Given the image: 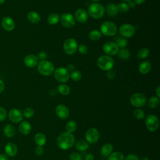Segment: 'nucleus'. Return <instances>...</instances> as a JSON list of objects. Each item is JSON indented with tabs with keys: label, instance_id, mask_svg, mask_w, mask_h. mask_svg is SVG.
Instances as JSON below:
<instances>
[{
	"label": "nucleus",
	"instance_id": "obj_20",
	"mask_svg": "<svg viewBox=\"0 0 160 160\" xmlns=\"http://www.w3.org/2000/svg\"><path fill=\"white\" fill-rule=\"evenodd\" d=\"M31 125L27 121H22L19 126V131L23 135H27L31 131Z\"/></svg>",
	"mask_w": 160,
	"mask_h": 160
},
{
	"label": "nucleus",
	"instance_id": "obj_38",
	"mask_svg": "<svg viewBox=\"0 0 160 160\" xmlns=\"http://www.w3.org/2000/svg\"><path fill=\"white\" fill-rule=\"evenodd\" d=\"M133 116L136 119L141 120L144 118L145 114L142 109L138 108L133 111Z\"/></svg>",
	"mask_w": 160,
	"mask_h": 160
},
{
	"label": "nucleus",
	"instance_id": "obj_24",
	"mask_svg": "<svg viewBox=\"0 0 160 160\" xmlns=\"http://www.w3.org/2000/svg\"><path fill=\"white\" fill-rule=\"evenodd\" d=\"M34 141L38 146H42L46 142V137L43 133L38 132L34 136Z\"/></svg>",
	"mask_w": 160,
	"mask_h": 160
},
{
	"label": "nucleus",
	"instance_id": "obj_2",
	"mask_svg": "<svg viewBox=\"0 0 160 160\" xmlns=\"http://www.w3.org/2000/svg\"><path fill=\"white\" fill-rule=\"evenodd\" d=\"M104 7L99 3H92L88 8V14L93 19H98L101 18L104 16Z\"/></svg>",
	"mask_w": 160,
	"mask_h": 160
},
{
	"label": "nucleus",
	"instance_id": "obj_31",
	"mask_svg": "<svg viewBox=\"0 0 160 160\" xmlns=\"http://www.w3.org/2000/svg\"><path fill=\"white\" fill-rule=\"evenodd\" d=\"M57 91L62 95H68L70 92V88L68 85L65 84H61L58 86Z\"/></svg>",
	"mask_w": 160,
	"mask_h": 160
},
{
	"label": "nucleus",
	"instance_id": "obj_4",
	"mask_svg": "<svg viewBox=\"0 0 160 160\" xmlns=\"http://www.w3.org/2000/svg\"><path fill=\"white\" fill-rule=\"evenodd\" d=\"M101 33L107 36H114L118 31L116 25L111 21H105L100 26Z\"/></svg>",
	"mask_w": 160,
	"mask_h": 160
},
{
	"label": "nucleus",
	"instance_id": "obj_57",
	"mask_svg": "<svg viewBox=\"0 0 160 160\" xmlns=\"http://www.w3.org/2000/svg\"><path fill=\"white\" fill-rule=\"evenodd\" d=\"M6 0H0V4H3L4 2H5Z\"/></svg>",
	"mask_w": 160,
	"mask_h": 160
},
{
	"label": "nucleus",
	"instance_id": "obj_3",
	"mask_svg": "<svg viewBox=\"0 0 160 160\" xmlns=\"http://www.w3.org/2000/svg\"><path fill=\"white\" fill-rule=\"evenodd\" d=\"M98 66L103 71L111 70L114 67V61L112 58L107 55H103L100 56L97 61Z\"/></svg>",
	"mask_w": 160,
	"mask_h": 160
},
{
	"label": "nucleus",
	"instance_id": "obj_59",
	"mask_svg": "<svg viewBox=\"0 0 160 160\" xmlns=\"http://www.w3.org/2000/svg\"><path fill=\"white\" fill-rule=\"evenodd\" d=\"M92 1H94V2H98V1H99V0H92Z\"/></svg>",
	"mask_w": 160,
	"mask_h": 160
},
{
	"label": "nucleus",
	"instance_id": "obj_58",
	"mask_svg": "<svg viewBox=\"0 0 160 160\" xmlns=\"http://www.w3.org/2000/svg\"><path fill=\"white\" fill-rule=\"evenodd\" d=\"M122 1H125V2H129V1H132V0H122Z\"/></svg>",
	"mask_w": 160,
	"mask_h": 160
},
{
	"label": "nucleus",
	"instance_id": "obj_53",
	"mask_svg": "<svg viewBox=\"0 0 160 160\" xmlns=\"http://www.w3.org/2000/svg\"><path fill=\"white\" fill-rule=\"evenodd\" d=\"M156 94L158 98L160 97V86H158L156 89Z\"/></svg>",
	"mask_w": 160,
	"mask_h": 160
},
{
	"label": "nucleus",
	"instance_id": "obj_32",
	"mask_svg": "<svg viewBox=\"0 0 160 160\" xmlns=\"http://www.w3.org/2000/svg\"><path fill=\"white\" fill-rule=\"evenodd\" d=\"M159 104V99L157 96H152L148 100V104L149 108H155Z\"/></svg>",
	"mask_w": 160,
	"mask_h": 160
},
{
	"label": "nucleus",
	"instance_id": "obj_44",
	"mask_svg": "<svg viewBox=\"0 0 160 160\" xmlns=\"http://www.w3.org/2000/svg\"><path fill=\"white\" fill-rule=\"evenodd\" d=\"M38 58L42 60V61H44V60H46V59L48 57V54H46V52H44V51H42V52H40L38 54Z\"/></svg>",
	"mask_w": 160,
	"mask_h": 160
},
{
	"label": "nucleus",
	"instance_id": "obj_25",
	"mask_svg": "<svg viewBox=\"0 0 160 160\" xmlns=\"http://www.w3.org/2000/svg\"><path fill=\"white\" fill-rule=\"evenodd\" d=\"M106 11L108 14L111 16H114L118 13L117 6L113 3H110L108 4L106 8Z\"/></svg>",
	"mask_w": 160,
	"mask_h": 160
},
{
	"label": "nucleus",
	"instance_id": "obj_36",
	"mask_svg": "<svg viewBox=\"0 0 160 160\" xmlns=\"http://www.w3.org/2000/svg\"><path fill=\"white\" fill-rule=\"evenodd\" d=\"M117 6V9L118 12H121V13H125L128 11L129 9V7L128 4L126 2H120L118 4Z\"/></svg>",
	"mask_w": 160,
	"mask_h": 160
},
{
	"label": "nucleus",
	"instance_id": "obj_9",
	"mask_svg": "<svg viewBox=\"0 0 160 160\" xmlns=\"http://www.w3.org/2000/svg\"><path fill=\"white\" fill-rule=\"evenodd\" d=\"M78 49V44L74 39L70 38L66 39L63 44L64 51L69 54L72 55L74 54Z\"/></svg>",
	"mask_w": 160,
	"mask_h": 160
},
{
	"label": "nucleus",
	"instance_id": "obj_15",
	"mask_svg": "<svg viewBox=\"0 0 160 160\" xmlns=\"http://www.w3.org/2000/svg\"><path fill=\"white\" fill-rule=\"evenodd\" d=\"M55 112L57 116L61 119H65L68 118L69 115V109L63 104L58 105L56 108Z\"/></svg>",
	"mask_w": 160,
	"mask_h": 160
},
{
	"label": "nucleus",
	"instance_id": "obj_7",
	"mask_svg": "<svg viewBox=\"0 0 160 160\" xmlns=\"http://www.w3.org/2000/svg\"><path fill=\"white\" fill-rule=\"evenodd\" d=\"M145 124L147 129L149 131L154 132L159 128V121L156 116L154 114H149L146 118Z\"/></svg>",
	"mask_w": 160,
	"mask_h": 160
},
{
	"label": "nucleus",
	"instance_id": "obj_6",
	"mask_svg": "<svg viewBox=\"0 0 160 160\" xmlns=\"http://www.w3.org/2000/svg\"><path fill=\"white\" fill-rule=\"evenodd\" d=\"M54 77L58 82L64 83L69 80L70 74L67 69L63 67H59L54 71Z\"/></svg>",
	"mask_w": 160,
	"mask_h": 160
},
{
	"label": "nucleus",
	"instance_id": "obj_14",
	"mask_svg": "<svg viewBox=\"0 0 160 160\" xmlns=\"http://www.w3.org/2000/svg\"><path fill=\"white\" fill-rule=\"evenodd\" d=\"M9 119L14 123H18L21 122L23 119L22 112L18 109L13 108L11 109L8 112Z\"/></svg>",
	"mask_w": 160,
	"mask_h": 160
},
{
	"label": "nucleus",
	"instance_id": "obj_5",
	"mask_svg": "<svg viewBox=\"0 0 160 160\" xmlns=\"http://www.w3.org/2000/svg\"><path fill=\"white\" fill-rule=\"evenodd\" d=\"M38 70L41 74L48 76L54 72V67L51 62L44 60L38 63Z\"/></svg>",
	"mask_w": 160,
	"mask_h": 160
},
{
	"label": "nucleus",
	"instance_id": "obj_50",
	"mask_svg": "<svg viewBox=\"0 0 160 160\" xmlns=\"http://www.w3.org/2000/svg\"><path fill=\"white\" fill-rule=\"evenodd\" d=\"M4 89V82L0 79V93L2 92Z\"/></svg>",
	"mask_w": 160,
	"mask_h": 160
},
{
	"label": "nucleus",
	"instance_id": "obj_1",
	"mask_svg": "<svg viewBox=\"0 0 160 160\" xmlns=\"http://www.w3.org/2000/svg\"><path fill=\"white\" fill-rule=\"evenodd\" d=\"M75 142L74 136L70 132H64L61 133L57 139V144L62 149L71 148Z\"/></svg>",
	"mask_w": 160,
	"mask_h": 160
},
{
	"label": "nucleus",
	"instance_id": "obj_17",
	"mask_svg": "<svg viewBox=\"0 0 160 160\" xmlns=\"http://www.w3.org/2000/svg\"><path fill=\"white\" fill-rule=\"evenodd\" d=\"M1 25H2V27L6 31H11L13 30L15 27L14 20L9 16H6L2 18L1 21Z\"/></svg>",
	"mask_w": 160,
	"mask_h": 160
},
{
	"label": "nucleus",
	"instance_id": "obj_46",
	"mask_svg": "<svg viewBox=\"0 0 160 160\" xmlns=\"http://www.w3.org/2000/svg\"><path fill=\"white\" fill-rule=\"evenodd\" d=\"M125 160H139V159L136 155L133 154H129L126 156Z\"/></svg>",
	"mask_w": 160,
	"mask_h": 160
},
{
	"label": "nucleus",
	"instance_id": "obj_37",
	"mask_svg": "<svg viewBox=\"0 0 160 160\" xmlns=\"http://www.w3.org/2000/svg\"><path fill=\"white\" fill-rule=\"evenodd\" d=\"M101 36V33L98 30H92L89 34V38L92 41H97L100 39Z\"/></svg>",
	"mask_w": 160,
	"mask_h": 160
},
{
	"label": "nucleus",
	"instance_id": "obj_13",
	"mask_svg": "<svg viewBox=\"0 0 160 160\" xmlns=\"http://www.w3.org/2000/svg\"><path fill=\"white\" fill-rule=\"evenodd\" d=\"M102 50L107 56H114L119 51V48L114 42H107L102 46Z\"/></svg>",
	"mask_w": 160,
	"mask_h": 160
},
{
	"label": "nucleus",
	"instance_id": "obj_19",
	"mask_svg": "<svg viewBox=\"0 0 160 160\" xmlns=\"http://www.w3.org/2000/svg\"><path fill=\"white\" fill-rule=\"evenodd\" d=\"M24 62L26 66L29 68H33L37 65L38 62V58L35 55L29 54L25 57Z\"/></svg>",
	"mask_w": 160,
	"mask_h": 160
},
{
	"label": "nucleus",
	"instance_id": "obj_12",
	"mask_svg": "<svg viewBox=\"0 0 160 160\" xmlns=\"http://www.w3.org/2000/svg\"><path fill=\"white\" fill-rule=\"evenodd\" d=\"M85 138L88 142L90 144H94L99 138V132L96 128H90L86 131Z\"/></svg>",
	"mask_w": 160,
	"mask_h": 160
},
{
	"label": "nucleus",
	"instance_id": "obj_40",
	"mask_svg": "<svg viewBox=\"0 0 160 160\" xmlns=\"http://www.w3.org/2000/svg\"><path fill=\"white\" fill-rule=\"evenodd\" d=\"M34 110L31 108H26L23 112H22V115L24 117H25L26 118H31L34 116Z\"/></svg>",
	"mask_w": 160,
	"mask_h": 160
},
{
	"label": "nucleus",
	"instance_id": "obj_27",
	"mask_svg": "<svg viewBox=\"0 0 160 160\" xmlns=\"http://www.w3.org/2000/svg\"><path fill=\"white\" fill-rule=\"evenodd\" d=\"M75 147L79 151H84L88 149L89 144L86 141L84 140H79L76 142Z\"/></svg>",
	"mask_w": 160,
	"mask_h": 160
},
{
	"label": "nucleus",
	"instance_id": "obj_18",
	"mask_svg": "<svg viewBox=\"0 0 160 160\" xmlns=\"http://www.w3.org/2000/svg\"><path fill=\"white\" fill-rule=\"evenodd\" d=\"M75 18L78 22L84 23L88 21V12L83 9H78L75 12Z\"/></svg>",
	"mask_w": 160,
	"mask_h": 160
},
{
	"label": "nucleus",
	"instance_id": "obj_16",
	"mask_svg": "<svg viewBox=\"0 0 160 160\" xmlns=\"http://www.w3.org/2000/svg\"><path fill=\"white\" fill-rule=\"evenodd\" d=\"M18 147L12 142H8L4 146V152L9 157H14L18 154Z\"/></svg>",
	"mask_w": 160,
	"mask_h": 160
},
{
	"label": "nucleus",
	"instance_id": "obj_21",
	"mask_svg": "<svg viewBox=\"0 0 160 160\" xmlns=\"http://www.w3.org/2000/svg\"><path fill=\"white\" fill-rule=\"evenodd\" d=\"M3 133L6 138H12L15 135L16 129L12 124H6L3 128Z\"/></svg>",
	"mask_w": 160,
	"mask_h": 160
},
{
	"label": "nucleus",
	"instance_id": "obj_22",
	"mask_svg": "<svg viewBox=\"0 0 160 160\" xmlns=\"http://www.w3.org/2000/svg\"><path fill=\"white\" fill-rule=\"evenodd\" d=\"M151 69V64L149 61L142 62L139 66V71L142 74H148Z\"/></svg>",
	"mask_w": 160,
	"mask_h": 160
},
{
	"label": "nucleus",
	"instance_id": "obj_10",
	"mask_svg": "<svg viewBox=\"0 0 160 160\" xmlns=\"http://www.w3.org/2000/svg\"><path fill=\"white\" fill-rule=\"evenodd\" d=\"M119 31L122 37L128 38L135 34V28L130 24H124L120 26Z\"/></svg>",
	"mask_w": 160,
	"mask_h": 160
},
{
	"label": "nucleus",
	"instance_id": "obj_8",
	"mask_svg": "<svg viewBox=\"0 0 160 160\" xmlns=\"http://www.w3.org/2000/svg\"><path fill=\"white\" fill-rule=\"evenodd\" d=\"M130 102L133 106L141 108L146 104V98L145 95L142 93H134L130 97Z\"/></svg>",
	"mask_w": 160,
	"mask_h": 160
},
{
	"label": "nucleus",
	"instance_id": "obj_28",
	"mask_svg": "<svg viewBox=\"0 0 160 160\" xmlns=\"http://www.w3.org/2000/svg\"><path fill=\"white\" fill-rule=\"evenodd\" d=\"M115 43L118 46V48H124L126 47L128 44V41L125 38H123L122 36H116V38H114Z\"/></svg>",
	"mask_w": 160,
	"mask_h": 160
},
{
	"label": "nucleus",
	"instance_id": "obj_55",
	"mask_svg": "<svg viewBox=\"0 0 160 160\" xmlns=\"http://www.w3.org/2000/svg\"><path fill=\"white\" fill-rule=\"evenodd\" d=\"M128 4L129 8H133L135 6V5H136V4L134 3V1H129V4Z\"/></svg>",
	"mask_w": 160,
	"mask_h": 160
},
{
	"label": "nucleus",
	"instance_id": "obj_49",
	"mask_svg": "<svg viewBox=\"0 0 160 160\" xmlns=\"http://www.w3.org/2000/svg\"><path fill=\"white\" fill-rule=\"evenodd\" d=\"M94 156L92 154H88L85 157V160H94Z\"/></svg>",
	"mask_w": 160,
	"mask_h": 160
},
{
	"label": "nucleus",
	"instance_id": "obj_33",
	"mask_svg": "<svg viewBox=\"0 0 160 160\" xmlns=\"http://www.w3.org/2000/svg\"><path fill=\"white\" fill-rule=\"evenodd\" d=\"M108 160H124V157L121 152L116 151L108 156Z\"/></svg>",
	"mask_w": 160,
	"mask_h": 160
},
{
	"label": "nucleus",
	"instance_id": "obj_48",
	"mask_svg": "<svg viewBox=\"0 0 160 160\" xmlns=\"http://www.w3.org/2000/svg\"><path fill=\"white\" fill-rule=\"evenodd\" d=\"M0 160H9L8 156L5 154L0 153Z\"/></svg>",
	"mask_w": 160,
	"mask_h": 160
},
{
	"label": "nucleus",
	"instance_id": "obj_35",
	"mask_svg": "<svg viewBox=\"0 0 160 160\" xmlns=\"http://www.w3.org/2000/svg\"><path fill=\"white\" fill-rule=\"evenodd\" d=\"M76 127H77V125H76V123L75 121H69L67 122V124L65 126V128H66L67 132L72 133V132L76 131Z\"/></svg>",
	"mask_w": 160,
	"mask_h": 160
},
{
	"label": "nucleus",
	"instance_id": "obj_39",
	"mask_svg": "<svg viewBox=\"0 0 160 160\" xmlns=\"http://www.w3.org/2000/svg\"><path fill=\"white\" fill-rule=\"evenodd\" d=\"M70 77L73 81H78L81 79L82 74L79 71L75 70V71H73L71 72V73L70 74Z\"/></svg>",
	"mask_w": 160,
	"mask_h": 160
},
{
	"label": "nucleus",
	"instance_id": "obj_23",
	"mask_svg": "<svg viewBox=\"0 0 160 160\" xmlns=\"http://www.w3.org/2000/svg\"><path fill=\"white\" fill-rule=\"evenodd\" d=\"M27 18L29 21L32 24L38 23L41 20L40 15L35 11L29 12L27 15Z\"/></svg>",
	"mask_w": 160,
	"mask_h": 160
},
{
	"label": "nucleus",
	"instance_id": "obj_43",
	"mask_svg": "<svg viewBox=\"0 0 160 160\" xmlns=\"http://www.w3.org/2000/svg\"><path fill=\"white\" fill-rule=\"evenodd\" d=\"M78 49L79 53L81 54H86L88 51V47L84 44H80L79 46H78Z\"/></svg>",
	"mask_w": 160,
	"mask_h": 160
},
{
	"label": "nucleus",
	"instance_id": "obj_29",
	"mask_svg": "<svg viewBox=\"0 0 160 160\" xmlns=\"http://www.w3.org/2000/svg\"><path fill=\"white\" fill-rule=\"evenodd\" d=\"M60 20L59 16L56 13H52L48 16L47 21L51 25L56 24Z\"/></svg>",
	"mask_w": 160,
	"mask_h": 160
},
{
	"label": "nucleus",
	"instance_id": "obj_52",
	"mask_svg": "<svg viewBox=\"0 0 160 160\" xmlns=\"http://www.w3.org/2000/svg\"><path fill=\"white\" fill-rule=\"evenodd\" d=\"M67 69H68V71H73L74 69V66L73 64H69L68 66Z\"/></svg>",
	"mask_w": 160,
	"mask_h": 160
},
{
	"label": "nucleus",
	"instance_id": "obj_54",
	"mask_svg": "<svg viewBox=\"0 0 160 160\" xmlns=\"http://www.w3.org/2000/svg\"><path fill=\"white\" fill-rule=\"evenodd\" d=\"M146 0H134V2L136 4H142Z\"/></svg>",
	"mask_w": 160,
	"mask_h": 160
},
{
	"label": "nucleus",
	"instance_id": "obj_42",
	"mask_svg": "<svg viewBox=\"0 0 160 160\" xmlns=\"http://www.w3.org/2000/svg\"><path fill=\"white\" fill-rule=\"evenodd\" d=\"M70 160H82L81 155L76 152H72L69 156Z\"/></svg>",
	"mask_w": 160,
	"mask_h": 160
},
{
	"label": "nucleus",
	"instance_id": "obj_45",
	"mask_svg": "<svg viewBox=\"0 0 160 160\" xmlns=\"http://www.w3.org/2000/svg\"><path fill=\"white\" fill-rule=\"evenodd\" d=\"M35 153L37 156H41L43 153V148L41 146H38L35 148Z\"/></svg>",
	"mask_w": 160,
	"mask_h": 160
},
{
	"label": "nucleus",
	"instance_id": "obj_56",
	"mask_svg": "<svg viewBox=\"0 0 160 160\" xmlns=\"http://www.w3.org/2000/svg\"><path fill=\"white\" fill-rule=\"evenodd\" d=\"M140 160H149V159H148L147 157L144 156V157H142Z\"/></svg>",
	"mask_w": 160,
	"mask_h": 160
},
{
	"label": "nucleus",
	"instance_id": "obj_26",
	"mask_svg": "<svg viewBox=\"0 0 160 160\" xmlns=\"http://www.w3.org/2000/svg\"><path fill=\"white\" fill-rule=\"evenodd\" d=\"M113 150V147L111 144L110 143H106L104 144L102 148H101V154L104 156H109Z\"/></svg>",
	"mask_w": 160,
	"mask_h": 160
},
{
	"label": "nucleus",
	"instance_id": "obj_11",
	"mask_svg": "<svg viewBox=\"0 0 160 160\" xmlns=\"http://www.w3.org/2000/svg\"><path fill=\"white\" fill-rule=\"evenodd\" d=\"M60 21L62 25L66 28H71L75 25V18L69 13H64L60 18Z\"/></svg>",
	"mask_w": 160,
	"mask_h": 160
},
{
	"label": "nucleus",
	"instance_id": "obj_47",
	"mask_svg": "<svg viewBox=\"0 0 160 160\" xmlns=\"http://www.w3.org/2000/svg\"><path fill=\"white\" fill-rule=\"evenodd\" d=\"M107 77L109 79H113L115 77V72L111 70H109L107 72Z\"/></svg>",
	"mask_w": 160,
	"mask_h": 160
},
{
	"label": "nucleus",
	"instance_id": "obj_34",
	"mask_svg": "<svg viewBox=\"0 0 160 160\" xmlns=\"http://www.w3.org/2000/svg\"><path fill=\"white\" fill-rule=\"evenodd\" d=\"M149 53V50L146 48H143L138 51L137 53V56L139 59H143L148 56Z\"/></svg>",
	"mask_w": 160,
	"mask_h": 160
},
{
	"label": "nucleus",
	"instance_id": "obj_41",
	"mask_svg": "<svg viewBox=\"0 0 160 160\" xmlns=\"http://www.w3.org/2000/svg\"><path fill=\"white\" fill-rule=\"evenodd\" d=\"M7 117V112L6 111V109L0 106V122H2V121H4L6 118Z\"/></svg>",
	"mask_w": 160,
	"mask_h": 160
},
{
	"label": "nucleus",
	"instance_id": "obj_51",
	"mask_svg": "<svg viewBox=\"0 0 160 160\" xmlns=\"http://www.w3.org/2000/svg\"><path fill=\"white\" fill-rule=\"evenodd\" d=\"M58 91L56 89H52L49 91V95L51 96H55L57 94Z\"/></svg>",
	"mask_w": 160,
	"mask_h": 160
},
{
	"label": "nucleus",
	"instance_id": "obj_30",
	"mask_svg": "<svg viewBox=\"0 0 160 160\" xmlns=\"http://www.w3.org/2000/svg\"><path fill=\"white\" fill-rule=\"evenodd\" d=\"M118 57L123 60L125 59H128L129 58L130 56V53L128 49H126V48H121L120 50L118 51Z\"/></svg>",
	"mask_w": 160,
	"mask_h": 160
}]
</instances>
